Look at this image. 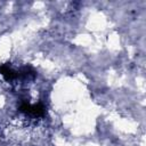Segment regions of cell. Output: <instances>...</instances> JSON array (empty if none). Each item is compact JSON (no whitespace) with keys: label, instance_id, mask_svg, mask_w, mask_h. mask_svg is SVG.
<instances>
[{"label":"cell","instance_id":"2","mask_svg":"<svg viewBox=\"0 0 146 146\" xmlns=\"http://www.w3.org/2000/svg\"><path fill=\"white\" fill-rule=\"evenodd\" d=\"M44 112H46L44 106L41 103H38V104H34V105L30 106V110H29L27 114H32L33 116H38L39 117V116H43Z\"/></svg>","mask_w":146,"mask_h":146},{"label":"cell","instance_id":"1","mask_svg":"<svg viewBox=\"0 0 146 146\" xmlns=\"http://www.w3.org/2000/svg\"><path fill=\"white\" fill-rule=\"evenodd\" d=\"M0 74L7 80V81H13L18 78V73L14 70L10 68L8 64H3L0 66Z\"/></svg>","mask_w":146,"mask_h":146}]
</instances>
